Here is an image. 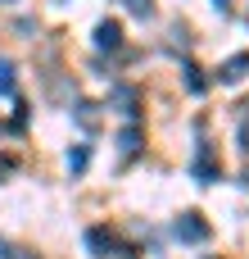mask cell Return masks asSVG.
Returning a JSON list of instances; mask_svg holds the SVG:
<instances>
[{
    "label": "cell",
    "mask_w": 249,
    "mask_h": 259,
    "mask_svg": "<svg viewBox=\"0 0 249 259\" xmlns=\"http://www.w3.org/2000/svg\"><path fill=\"white\" fill-rule=\"evenodd\" d=\"M73 118L82 123V132H100V105H91V100H77Z\"/></svg>",
    "instance_id": "5b68a950"
},
{
    "label": "cell",
    "mask_w": 249,
    "mask_h": 259,
    "mask_svg": "<svg viewBox=\"0 0 249 259\" xmlns=\"http://www.w3.org/2000/svg\"><path fill=\"white\" fill-rule=\"evenodd\" d=\"M213 5H218V14H227V9H231V0H213Z\"/></svg>",
    "instance_id": "4fadbf2b"
},
{
    "label": "cell",
    "mask_w": 249,
    "mask_h": 259,
    "mask_svg": "<svg viewBox=\"0 0 249 259\" xmlns=\"http://www.w3.org/2000/svg\"><path fill=\"white\" fill-rule=\"evenodd\" d=\"M5 5H9V0H5Z\"/></svg>",
    "instance_id": "2e32d148"
},
{
    "label": "cell",
    "mask_w": 249,
    "mask_h": 259,
    "mask_svg": "<svg viewBox=\"0 0 249 259\" xmlns=\"http://www.w3.org/2000/svg\"><path fill=\"white\" fill-rule=\"evenodd\" d=\"M127 9H132L136 18H154V0H127Z\"/></svg>",
    "instance_id": "9c48e42d"
},
{
    "label": "cell",
    "mask_w": 249,
    "mask_h": 259,
    "mask_svg": "<svg viewBox=\"0 0 249 259\" xmlns=\"http://www.w3.org/2000/svg\"><path fill=\"white\" fill-rule=\"evenodd\" d=\"M245 187H249V173H245Z\"/></svg>",
    "instance_id": "9a60e30c"
},
{
    "label": "cell",
    "mask_w": 249,
    "mask_h": 259,
    "mask_svg": "<svg viewBox=\"0 0 249 259\" xmlns=\"http://www.w3.org/2000/svg\"><path fill=\"white\" fill-rule=\"evenodd\" d=\"M172 232H177V241H186V246H204V241H209V223H204V214H195V209H186V214L172 223Z\"/></svg>",
    "instance_id": "6da1fadb"
},
{
    "label": "cell",
    "mask_w": 249,
    "mask_h": 259,
    "mask_svg": "<svg viewBox=\"0 0 249 259\" xmlns=\"http://www.w3.org/2000/svg\"><path fill=\"white\" fill-rule=\"evenodd\" d=\"M86 246H91L100 259H109V250H122V246H118V237H113L109 228H91V232H86ZM122 259H132V250H122Z\"/></svg>",
    "instance_id": "7a4b0ae2"
},
{
    "label": "cell",
    "mask_w": 249,
    "mask_h": 259,
    "mask_svg": "<svg viewBox=\"0 0 249 259\" xmlns=\"http://www.w3.org/2000/svg\"><path fill=\"white\" fill-rule=\"evenodd\" d=\"M86 164H91V150H86V146L68 150V173H86Z\"/></svg>",
    "instance_id": "ba28073f"
},
{
    "label": "cell",
    "mask_w": 249,
    "mask_h": 259,
    "mask_svg": "<svg viewBox=\"0 0 249 259\" xmlns=\"http://www.w3.org/2000/svg\"><path fill=\"white\" fill-rule=\"evenodd\" d=\"M118 146H122V155H136V150H141V127H136V123H132V127H122Z\"/></svg>",
    "instance_id": "52a82bcc"
},
{
    "label": "cell",
    "mask_w": 249,
    "mask_h": 259,
    "mask_svg": "<svg viewBox=\"0 0 249 259\" xmlns=\"http://www.w3.org/2000/svg\"><path fill=\"white\" fill-rule=\"evenodd\" d=\"M14 91V64H0V96Z\"/></svg>",
    "instance_id": "8fae6325"
},
{
    "label": "cell",
    "mask_w": 249,
    "mask_h": 259,
    "mask_svg": "<svg viewBox=\"0 0 249 259\" xmlns=\"http://www.w3.org/2000/svg\"><path fill=\"white\" fill-rule=\"evenodd\" d=\"M5 173H9V164H5V159H0V178H5Z\"/></svg>",
    "instance_id": "5bb4252c"
},
{
    "label": "cell",
    "mask_w": 249,
    "mask_h": 259,
    "mask_svg": "<svg viewBox=\"0 0 249 259\" xmlns=\"http://www.w3.org/2000/svg\"><path fill=\"white\" fill-rule=\"evenodd\" d=\"M186 87H191L195 96L204 91V77H200V68H195V64H186Z\"/></svg>",
    "instance_id": "30bf717a"
},
{
    "label": "cell",
    "mask_w": 249,
    "mask_h": 259,
    "mask_svg": "<svg viewBox=\"0 0 249 259\" xmlns=\"http://www.w3.org/2000/svg\"><path fill=\"white\" fill-rule=\"evenodd\" d=\"M5 259H36V255H32V250H9Z\"/></svg>",
    "instance_id": "7c38bea8"
},
{
    "label": "cell",
    "mask_w": 249,
    "mask_h": 259,
    "mask_svg": "<svg viewBox=\"0 0 249 259\" xmlns=\"http://www.w3.org/2000/svg\"><path fill=\"white\" fill-rule=\"evenodd\" d=\"M95 46H100V50H118V46H122V27H118L113 18H104V23L95 27Z\"/></svg>",
    "instance_id": "277c9868"
},
{
    "label": "cell",
    "mask_w": 249,
    "mask_h": 259,
    "mask_svg": "<svg viewBox=\"0 0 249 259\" xmlns=\"http://www.w3.org/2000/svg\"><path fill=\"white\" fill-rule=\"evenodd\" d=\"M245 73H249V55H236V59H227V64L218 68L222 82H245Z\"/></svg>",
    "instance_id": "8992f818"
},
{
    "label": "cell",
    "mask_w": 249,
    "mask_h": 259,
    "mask_svg": "<svg viewBox=\"0 0 249 259\" xmlns=\"http://www.w3.org/2000/svg\"><path fill=\"white\" fill-rule=\"evenodd\" d=\"M195 178H200V182H218V178H222V164H213V150H209V141H200V159H195Z\"/></svg>",
    "instance_id": "3957f363"
}]
</instances>
